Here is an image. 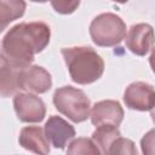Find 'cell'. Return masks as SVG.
Returning a JSON list of instances; mask_svg holds the SVG:
<instances>
[{
  "label": "cell",
  "instance_id": "6da1fadb",
  "mask_svg": "<svg viewBox=\"0 0 155 155\" xmlns=\"http://www.w3.org/2000/svg\"><path fill=\"white\" fill-rule=\"evenodd\" d=\"M51 30L44 22H23L13 25L1 42V58L17 65L29 67L34 56L50 42Z\"/></svg>",
  "mask_w": 155,
  "mask_h": 155
},
{
  "label": "cell",
  "instance_id": "7a4b0ae2",
  "mask_svg": "<svg viewBox=\"0 0 155 155\" xmlns=\"http://www.w3.org/2000/svg\"><path fill=\"white\" fill-rule=\"evenodd\" d=\"M61 52L74 82L87 85L97 81L102 76L104 71V62L92 47H64Z\"/></svg>",
  "mask_w": 155,
  "mask_h": 155
},
{
  "label": "cell",
  "instance_id": "3957f363",
  "mask_svg": "<svg viewBox=\"0 0 155 155\" xmlns=\"http://www.w3.org/2000/svg\"><path fill=\"white\" fill-rule=\"evenodd\" d=\"M53 104L63 115L74 122L87 120L91 113V101L80 88L73 86H63L54 91Z\"/></svg>",
  "mask_w": 155,
  "mask_h": 155
},
{
  "label": "cell",
  "instance_id": "277c9868",
  "mask_svg": "<svg viewBox=\"0 0 155 155\" xmlns=\"http://www.w3.org/2000/svg\"><path fill=\"white\" fill-rule=\"evenodd\" d=\"M90 35L98 46H115L126 38V24L115 13H101L91 22Z\"/></svg>",
  "mask_w": 155,
  "mask_h": 155
},
{
  "label": "cell",
  "instance_id": "5b68a950",
  "mask_svg": "<svg viewBox=\"0 0 155 155\" xmlns=\"http://www.w3.org/2000/svg\"><path fill=\"white\" fill-rule=\"evenodd\" d=\"M124 102L127 108L138 111H151L155 107V88L150 84L136 81L130 84L124 93Z\"/></svg>",
  "mask_w": 155,
  "mask_h": 155
},
{
  "label": "cell",
  "instance_id": "8992f818",
  "mask_svg": "<svg viewBox=\"0 0 155 155\" xmlns=\"http://www.w3.org/2000/svg\"><path fill=\"white\" fill-rule=\"evenodd\" d=\"M13 108L17 117L23 122H40L46 114L45 103L33 93H17L13 97Z\"/></svg>",
  "mask_w": 155,
  "mask_h": 155
},
{
  "label": "cell",
  "instance_id": "52a82bcc",
  "mask_svg": "<svg viewBox=\"0 0 155 155\" xmlns=\"http://www.w3.org/2000/svg\"><path fill=\"white\" fill-rule=\"evenodd\" d=\"M154 29L148 23L133 24L126 35L127 48L137 56H145L151 48H154Z\"/></svg>",
  "mask_w": 155,
  "mask_h": 155
},
{
  "label": "cell",
  "instance_id": "ba28073f",
  "mask_svg": "<svg viewBox=\"0 0 155 155\" xmlns=\"http://www.w3.org/2000/svg\"><path fill=\"white\" fill-rule=\"evenodd\" d=\"M52 86V79L47 70L39 65H29L22 69L19 75V90L34 93H45Z\"/></svg>",
  "mask_w": 155,
  "mask_h": 155
},
{
  "label": "cell",
  "instance_id": "9c48e42d",
  "mask_svg": "<svg viewBox=\"0 0 155 155\" xmlns=\"http://www.w3.org/2000/svg\"><path fill=\"white\" fill-rule=\"evenodd\" d=\"M124 119V109L116 101L97 102L91 109V121L96 127L115 126L117 127Z\"/></svg>",
  "mask_w": 155,
  "mask_h": 155
},
{
  "label": "cell",
  "instance_id": "30bf717a",
  "mask_svg": "<svg viewBox=\"0 0 155 155\" xmlns=\"http://www.w3.org/2000/svg\"><path fill=\"white\" fill-rule=\"evenodd\" d=\"M44 131L48 142L57 149H64L67 143L75 137L74 127L57 115H52L48 117L45 124Z\"/></svg>",
  "mask_w": 155,
  "mask_h": 155
},
{
  "label": "cell",
  "instance_id": "8fae6325",
  "mask_svg": "<svg viewBox=\"0 0 155 155\" xmlns=\"http://www.w3.org/2000/svg\"><path fill=\"white\" fill-rule=\"evenodd\" d=\"M19 144L38 155H48L50 142L45 134V131L39 126H27L21 130L18 137Z\"/></svg>",
  "mask_w": 155,
  "mask_h": 155
},
{
  "label": "cell",
  "instance_id": "7c38bea8",
  "mask_svg": "<svg viewBox=\"0 0 155 155\" xmlns=\"http://www.w3.org/2000/svg\"><path fill=\"white\" fill-rule=\"evenodd\" d=\"M0 92L1 97L6 98L19 93V75L24 65L12 64L5 59H0Z\"/></svg>",
  "mask_w": 155,
  "mask_h": 155
},
{
  "label": "cell",
  "instance_id": "4fadbf2b",
  "mask_svg": "<svg viewBox=\"0 0 155 155\" xmlns=\"http://www.w3.org/2000/svg\"><path fill=\"white\" fill-rule=\"evenodd\" d=\"M121 137L120 131L115 126H99L92 133V140L98 147L102 155H110V151Z\"/></svg>",
  "mask_w": 155,
  "mask_h": 155
},
{
  "label": "cell",
  "instance_id": "5bb4252c",
  "mask_svg": "<svg viewBox=\"0 0 155 155\" xmlns=\"http://www.w3.org/2000/svg\"><path fill=\"white\" fill-rule=\"evenodd\" d=\"M25 10V2L18 0H2L0 1V30H4L6 25L22 17Z\"/></svg>",
  "mask_w": 155,
  "mask_h": 155
},
{
  "label": "cell",
  "instance_id": "9a60e30c",
  "mask_svg": "<svg viewBox=\"0 0 155 155\" xmlns=\"http://www.w3.org/2000/svg\"><path fill=\"white\" fill-rule=\"evenodd\" d=\"M67 155H102L92 138L80 137L74 139L67 150Z\"/></svg>",
  "mask_w": 155,
  "mask_h": 155
},
{
  "label": "cell",
  "instance_id": "2e32d148",
  "mask_svg": "<svg viewBox=\"0 0 155 155\" xmlns=\"http://www.w3.org/2000/svg\"><path fill=\"white\" fill-rule=\"evenodd\" d=\"M110 155H138L134 143L131 139L120 137L114 144Z\"/></svg>",
  "mask_w": 155,
  "mask_h": 155
},
{
  "label": "cell",
  "instance_id": "e0dca14e",
  "mask_svg": "<svg viewBox=\"0 0 155 155\" xmlns=\"http://www.w3.org/2000/svg\"><path fill=\"white\" fill-rule=\"evenodd\" d=\"M143 155H155V128L150 130L140 139Z\"/></svg>",
  "mask_w": 155,
  "mask_h": 155
},
{
  "label": "cell",
  "instance_id": "ac0fdd59",
  "mask_svg": "<svg viewBox=\"0 0 155 155\" xmlns=\"http://www.w3.org/2000/svg\"><path fill=\"white\" fill-rule=\"evenodd\" d=\"M51 5L53 6V8L57 12L67 15V13L74 12L75 8L80 5V2L79 1H53V2H51Z\"/></svg>",
  "mask_w": 155,
  "mask_h": 155
},
{
  "label": "cell",
  "instance_id": "d6986e66",
  "mask_svg": "<svg viewBox=\"0 0 155 155\" xmlns=\"http://www.w3.org/2000/svg\"><path fill=\"white\" fill-rule=\"evenodd\" d=\"M149 63H150V67H151V69H153V71L155 74V47L151 51V54H150V58H149Z\"/></svg>",
  "mask_w": 155,
  "mask_h": 155
},
{
  "label": "cell",
  "instance_id": "ffe728a7",
  "mask_svg": "<svg viewBox=\"0 0 155 155\" xmlns=\"http://www.w3.org/2000/svg\"><path fill=\"white\" fill-rule=\"evenodd\" d=\"M151 119H153V121H154V124H155V107L151 109Z\"/></svg>",
  "mask_w": 155,
  "mask_h": 155
}]
</instances>
